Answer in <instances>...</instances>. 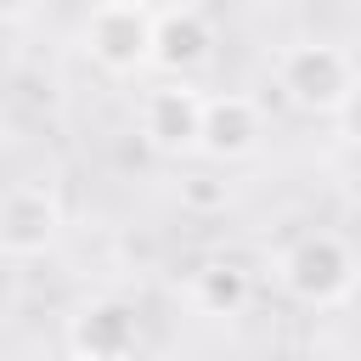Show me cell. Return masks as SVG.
Here are the masks:
<instances>
[{
    "instance_id": "6da1fadb",
    "label": "cell",
    "mask_w": 361,
    "mask_h": 361,
    "mask_svg": "<svg viewBox=\"0 0 361 361\" xmlns=\"http://www.w3.org/2000/svg\"><path fill=\"white\" fill-rule=\"evenodd\" d=\"M271 271H276V288H282L288 299L316 305V310H333V305H344V299L355 293V282H361V254H355L350 237H338V231H299V237L271 259Z\"/></svg>"
},
{
    "instance_id": "7a4b0ae2",
    "label": "cell",
    "mask_w": 361,
    "mask_h": 361,
    "mask_svg": "<svg viewBox=\"0 0 361 361\" xmlns=\"http://www.w3.org/2000/svg\"><path fill=\"white\" fill-rule=\"evenodd\" d=\"M271 79H276V90H282L288 107L316 113V118H333L350 102V90L361 85V68L333 39H288L276 51V62H271Z\"/></svg>"
},
{
    "instance_id": "3957f363",
    "label": "cell",
    "mask_w": 361,
    "mask_h": 361,
    "mask_svg": "<svg viewBox=\"0 0 361 361\" xmlns=\"http://www.w3.org/2000/svg\"><path fill=\"white\" fill-rule=\"evenodd\" d=\"M152 17H158V6H147V0L90 6L79 17V51H85V62L102 68L107 79H130V73L152 68Z\"/></svg>"
},
{
    "instance_id": "277c9868",
    "label": "cell",
    "mask_w": 361,
    "mask_h": 361,
    "mask_svg": "<svg viewBox=\"0 0 361 361\" xmlns=\"http://www.w3.org/2000/svg\"><path fill=\"white\" fill-rule=\"evenodd\" d=\"M203 90L192 79H158L141 90V113H135V130L141 141L158 152V158H186L197 152L203 141Z\"/></svg>"
},
{
    "instance_id": "5b68a950",
    "label": "cell",
    "mask_w": 361,
    "mask_h": 361,
    "mask_svg": "<svg viewBox=\"0 0 361 361\" xmlns=\"http://www.w3.org/2000/svg\"><path fill=\"white\" fill-rule=\"evenodd\" d=\"M62 243V197L45 180H17L0 192V259H45Z\"/></svg>"
},
{
    "instance_id": "8992f818",
    "label": "cell",
    "mask_w": 361,
    "mask_h": 361,
    "mask_svg": "<svg viewBox=\"0 0 361 361\" xmlns=\"http://www.w3.org/2000/svg\"><path fill=\"white\" fill-rule=\"evenodd\" d=\"M68 355L73 361H135L141 350V316L130 299L96 293L68 316Z\"/></svg>"
},
{
    "instance_id": "52a82bcc",
    "label": "cell",
    "mask_w": 361,
    "mask_h": 361,
    "mask_svg": "<svg viewBox=\"0 0 361 361\" xmlns=\"http://www.w3.org/2000/svg\"><path fill=\"white\" fill-rule=\"evenodd\" d=\"M209 56H214V23H209V11L192 6V0L158 6V17H152V68L164 79H192Z\"/></svg>"
},
{
    "instance_id": "ba28073f",
    "label": "cell",
    "mask_w": 361,
    "mask_h": 361,
    "mask_svg": "<svg viewBox=\"0 0 361 361\" xmlns=\"http://www.w3.org/2000/svg\"><path fill=\"white\" fill-rule=\"evenodd\" d=\"M259 135H265V113H259L254 96H243V90H214V96L203 102V141H197L203 158L237 164V158H248V152L259 147Z\"/></svg>"
},
{
    "instance_id": "9c48e42d",
    "label": "cell",
    "mask_w": 361,
    "mask_h": 361,
    "mask_svg": "<svg viewBox=\"0 0 361 361\" xmlns=\"http://www.w3.org/2000/svg\"><path fill=\"white\" fill-rule=\"evenodd\" d=\"M254 299V276L237 259H203L192 271V305L203 316H243Z\"/></svg>"
},
{
    "instance_id": "30bf717a",
    "label": "cell",
    "mask_w": 361,
    "mask_h": 361,
    "mask_svg": "<svg viewBox=\"0 0 361 361\" xmlns=\"http://www.w3.org/2000/svg\"><path fill=\"white\" fill-rule=\"evenodd\" d=\"M333 124H338V135H344L350 147H361V85H355V90H350V102L333 113Z\"/></svg>"
}]
</instances>
